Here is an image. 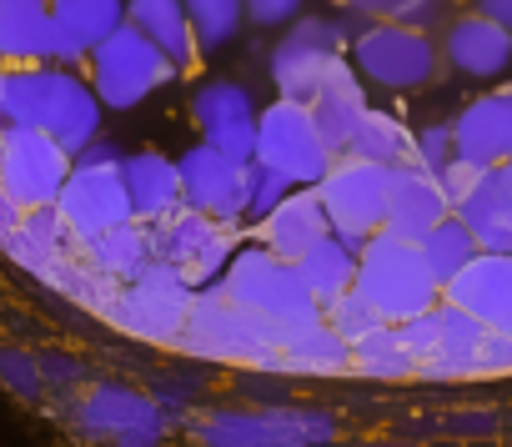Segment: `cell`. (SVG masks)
Instances as JSON below:
<instances>
[{"mask_svg": "<svg viewBox=\"0 0 512 447\" xmlns=\"http://www.w3.org/2000/svg\"><path fill=\"white\" fill-rule=\"evenodd\" d=\"M417 252H422V262L432 267V277L447 287V282H452V277H457V272H462L477 252H482V247L472 242V232L462 227L457 216H442L437 227H432V232L417 242Z\"/></svg>", "mask_w": 512, "mask_h": 447, "instance_id": "35", "label": "cell"}, {"mask_svg": "<svg viewBox=\"0 0 512 447\" xmlns=\"http://www.w3.org/2000/svg\"><path fill=\"white\" fill-rule=\"evenodd\" d=\"M452 216L472 232L482 252H512V161L477 171V181L452 206Z\"/></svg>", "mask_w": 512, "mask_h": 447, "instance_id": "21", "label": "cell"}, {"mask_svg": "<svg viewBox=\"0 0 512 447\" xmlns=\"http://www.w3.org/2000/svg\"><path fill=\"white\" fill-rule=\"evenodd\" d=\"M126 21L166 56V66L176 76L196 71L201 51H196V36H191V21H186L181 0H126Z\"/></svg>", "mask_w": 512, "mask_h": 447, "instance_id": "27", "label": "cell"}, {"mask_svg": "<svg viewBox=\"0 0 512 447\" xmlns=\"http://www.w3.org/2000/svg\"><path fill=\"white\" fill-rule=\"evenodd\" d=\"M256 161L282 171L292 186H317L332 171V146L322 141L312 106L277 96L262 116H256Z\"/></svg>", "mask_w": 512, "mask_h": 447, "instance_id": "13", "label": "cell"}, {"mask_svg": "<svg viewBox=\"0 0 512 447\" xmlns=\"http://www.w3.org/2000/svg\"><path fill=\"white\" fill-rule=\"evenodd\" d=\"M66 176H71V156L46 131L6 126V141H0V191H6L21 211L56 206Z\"/></svg>", "mask_w": 512, "mask_h": 447, "instance_id": "15", "label": "cell"}, {"mask_svg": "<svg viewBox=\"0 0 512 447\" xmlns=\"http://www.w3.org/2000/svg\"><path fill=\"white\" fill-rule=\"evenodd\" d=\"M16 227H21V206H16V201H11L6 191H0V242H6V237H11Z\"/></svg>", "mask_w": 512, "mask_h": 447, "instance_id": "46", "label": "cell"}, {"mask_svg": "<svg viewBox=\"0 0 512 447\" xmlns=\"http://www.w3.org/2000/svg\"><path fill=\"white\" fill-rule=\"evenodd\" d=\"M332 232V221H327V211H322V196H317V186H292L287 191V201L256 227V242H262L267 252H277V257H287V262H297L312 242H322Z\"/></svg>", "mask_w": 512, "mask_h": 447, "instance_id": "24", "label": "cell"}, {"mask_svg": "<svg viewBox=\"0 0 512 447\" xmlns=\"http://www.w3.org/2000/svg\"><path fill=\"white\" fill-rule=\"evenodd\" d=\"M56 211H61L66 232L76 242H91V237L121 227V221H136L126 181H121V151L111 141H91L71 161V176H66V186L56 196Z\"/></svg>", "mask_w": 512, "mask_h": 447, "instance_id": "9", "label": "cell"}, {"mask_svg": "<svg viewBox=\"0 0 512 447\" xmlns=\"http://www.w3.org/2000/svg\"><path fill=\"white\" fill-rule=\"evenodd\" d=\"M176 352L191 362H231L251 372H282V327L246 312L221 282L196 287L186 327L176 337Z\"/></svg>", "mask_w": 512, "mask_h": 447, "instance_id": "3", "label": "cell"}, {"mask_svg": "<svg viewBox=\"0 0 512 447\" xmlns=\"http://www.w3.org/2000/svg\"><path fill=\"white\" fill-rule=\"evenodd\" d=\"M477 11H482L487 21H497V26L512 36V0H477Z\"/></svg>", "mask_w": 512, "mask_h": 447, "instance_id": "45", "label": "cell"}, {"mask_svg": "<svg viewBox=\"0 0 512 447\" xmlns=\"http://www.w3.org/2000/svg\"><path fill=\"white\" fill-rule=\"evenodd\" d=\"M437 46H442V66H452L457 76H472V81H497L512 66V36L497 21H487L482 11L452 16L442 26Z\"/></svg>", "mask_w": 512, "mask_h": 447, "instance_id": "20", "label": "cell"}, {"mask_svg": "<svg viewBox=\"0 0 512 447\" xmlns=\"http://www.w3.org/2000/svg\"><path fill=\"white\" fill-rule=\"evenodd\" d=\"M0 86H6V61H0Z\"/></svg>", "mask_w": 512, "mask_h": 447, "instance_id": "48", "label": "cell"}, {"mask_svg": "<svg viewBox=\"0 0 512 447\" xmlns=\"http://www.w3.org/2000/svg\"><path fill=\"white\" fill-rule=\"evenodd\" d=\"M442 432H452V437H492V432H497V412H487V407L447 412V417H442Z\"/></svg>", "mask_w": 512, "mask_h": 447, "instance_id": "41", "label": "cell"}, {"mask_svg": "<svg viewBox=\"0 0 512 447\" xmlns=\"http://www.w3.org/2000/svg\"><path fill=\"white\" fill-rule=\"evenodd\" d=\"M347 61L357 66L362 86L382 91H422L442 76V46L432 31L402 26V21H367L347 41Z\"/></svg>", "mask_w": 512, "mask_h": 447, "instance_id": "8", "label": "cell"}, {"mask_svg": "<svg viewBox=\"0 0 512 447\" xmlns=\"http://www.w3.org/2000/svg\"><path fill=\"white\" fill-rule=\"evenodd\" d=\"M201 447H332L342 437V417L322 402H216L186 417Z\"/></svg>", "mask_w": 512, "mask_h": 447, "instance_id": "4", "label": "cell"}, {"mask_svg": "<svg viewBox=\"0 0 512 447\" xmlns=\"http://www.w3.org/2000/svg\"><path fill=\"white\" fill-rule=\"evenodd\" d=\"M0 387L21 402H46V377H41V357L21 342H0Z\"/></svg>", "mask_w": 512, "mask_h": 447, "instance_id": "36", "label": "cell"}, {"mask_svg": "<svg viewBox=\"0 0 512 447\" xmlns=\"http://www.w3.org/2000/svg\"><path fill=\"white\" fill-rule=\"evenodd\" d=\"M126 21V0H51V66H86V56Z\"/></svg>", "mask_w": 512, "mask_h": 447, "instance_id": "22", "label": "cell"}, {"mask_svg": "<svg viewBox=\"0 0 512 447\" xmlns=\"http://www.w3.org/2000/svg\"><path fill=\"white\" fill-rule=\"evenodd\" d=\"M51 0H0V61L6 66H51Z\"/></svg>", "mask_w": 512, "mask_h": 447, "instance_id": "28", "label": "cell"}, {"mask_svg": "<svg viewBox=\"0 0 512 447\" xmlns=\"http://www.w3.org/2000/svg\"><path fill=\"white\" fill-rule=\"evenodd\" d=\"M181 6H186V21H191V36H196L201 56L226 51L241 36V26H246L241 0H181Z\"/></svg>", "mask_w": 512, "mask_h": 447, "instance_id": "34", "label": "cell"}, {"mask_svg": "<svg viewBox=\"0 0 512 447\" xmlns=\"http://www.w3.org/2000/svg\"><path fill=\"white\" fill-rule=\"evenodd\" d=\"M81 257H86L101 277L126 282V277H136V272L151 262V232H146V221H121V227H111V232L81 242Z\"/></svg>", "mask_w": 512, "mask_h": 447, "instance_id": "31", "label": "cell"}, {"mask_svg": "<svg viewBox=\"0 0 512 447\" xmlns=\"http://www.w3.org/2000/svg\"><path fill=\"white\" fill-rule=\"evenodd\" d=\"M287 191H292V181L282 176V171H272V166H262V161H251L246 166V201H241V227L246 221H256V227H262V221L287 201Z\"/></svg>", "mask_w": 512, "mask_h": 447, "instance_id": "37", "label": "cell"}, {"mask_svg": "<svg viewBox=\"0 0 512 447\" xmlns=\"http://www.w3.org/2000/svg\"><path fill=\"white\" fill-rule=\"evenodd\" d=\"M352 292L382 317V322H412L427 307L442 302V282L422 262L417 242H402L392 232H372L357 252V282Z\"/></svg>", "mask_w": 512, "mask_h": 447, "instance_id": "5", "label": "cell"}, {"mask_svg": "<svg viewBox=\"0 0 512 447\" xmlns=\"http://www.w3.org/2000/svg\"><path fill=\"white\" fill-rule=\"evenodd\" d=\"M0 141H6V126H0Z\"/></svg>", "mask_w": 512, "mask_h": 447, "instance_id": "49", "label": "cell"}, {"mask_svg": "<svg viewBox=\"0 0 512 447\" xmlns=\"http://www.w3.org/2000/svg\"><path fill=\"white\" fill-rule=\"evenodd\" d=\"M307 106H312V121H317L322 141L332 146V156H347V146H352V136H357V126H362V116H367L372 101H367V91H362L357 66L342 56L337 71L327 76V86H322Z\"/></svg>", "mask_w": 512, "mask_h": 447, "instance_id": "25", "label": "cell"}, {"mask_svg": "<svg viewBox=\"0 0 512 447\" xmlns=\"http://www.w3.org/2000/svg\"><path fill=\"white\" fill-rule=\"evenodd\" d=\"M191 297H196V287H191L176 267H166V262L151 257L136 277H126V282L111 292L101 322H111L116 332H126V337H136V342L176 347V337H181V327H186V312H191Z\"/></svg>", "mask_w": 512, "mask_h": 447, "instance_id": "7", "label": "cell"}, {"mask_svg": "<svg viewBox=\"0 0 512 447\" xmlns=\"http://www.w3.org/2000/svg\"><path fill=\"white\" fill-rule=\"evenodd\" d=\"M442 302L462 307L492 332H507L512 327V252H477L442 287Z\"/></svg>", "mask_w": 512, "mask_h": 447, "instance_id": "18", "label": "cell"}, {"mask_svg": "<svg viewBox=\"0 0 512 447\" xmlns=\"http://www.w3.org/2000/svg\"><path fill=\"white\" fill-rule=\"evenodd\" d=\"M146 232H151V257L176 267L191 287L216 282L241 247V227H226V221H216L196 206H176L171 216L151 221Z\"/></svg>", "mask_w": 512, "mask_h": 447, "instance_id": "12", "label": "cell"}, {"mask_svg": "<svg viewBox=\"0 0 512 447\" xmlns=\"http://www.w3.org/2000/svg\"><path fill=\"white\" fill-rule=\"evenodd\" d=\"M442 216H452V201H447L442 181L432 171H422V166H397L382 232H392L402 242H422Z\"/></svg>", "mask_w": 512, "mask_h": 447, "instance_id": "23", "label": "cell"}, {"mask_svg": "<svg viewBox=\"0 0 512 447\" xmlns=\"http://www.w3.org/2000/svg\"><path fill=\"white\" fill-rule=\"evenodd\" d=\"M357 31H362V21L347 16V11L342 16H312V11L297 16L267 56V76H272L277 96L307 106L327 86V76L337 71V61L347 56V41Z\"/></svg>", "mask_w": 512, "mask_h": 447, "instance_id": "6", "label": "cell"}, {"mask_svg": "<svg viewBox=\"0 0 512 447\" xmlns=\"http://www.w3.org/2000/svg\"><path fill=\"white\" fill-rule=\"evenodd\" d=\"M221 287H226L246 312L267 317V322H277V327H297V322L322 317V307H317V297L307 292L297 262L267 252L262 242H256V247H236V257H231L226 272H221Z\"/></svg>", "mask_w": 512, "mask_h": 447, "instance_id": "10", "label": "cell"}, {"mask_svg": "<svg viewBox=\"0 0 512 447\" xmlns=\"http://www.w3.org/2000/svg\"><path fill=\"white\" fill-rule=\"evenodd\" d=\"M357 447H417V442H357Z\"/></svg>", "mask_w": 512, "mask_h": 447, "instance_id": "47", "label": "cell"}, {"mask_svg": "<svg viewBox=\"0 0 512 447\" xmlns=\"http://www.w3.org/2000/svg\"><path fill=\"white\" fill-rule=\"evenodd\" d=\"M101 96L81 76V66H6L0 86V126H36L71 161L101 141Z\"/></svg>", "mask_w": 512, "mask_h": 447, "instance_id": "1", "label": "cell"}, {"mask_svg": "<svg viewBox=\"0 0 512 447\" xmlns=\"http://www.w3.org/2000/svg\"><path fill=\"white\" fill-rule=\"evenodd\" d=\"M507 372H512V337H507V332H487L477 377H507Z\"/></svg>", "mask_w": 512, "mask_h": 447, "instance_id": "42", "label": "cell"}, {"mask_svg": "<svg viewBox=\"0 0 512 447\" xmlns=\"http://www.w3.org/2000/svg\"><path fill=\"white\" fill-rule=\"evenodd\" d=\"M256 116L262 111H256V101L241 81L216 76L191 91V121L201 126V141H211L221 156H231L241 166L256 161Z\"/></svg>", "mask_w": 512, "mask_h": 447, "instance_id": "16", "label": "cell"}, {"mask_svg": "<svg viewBox=\"0 0 512 447\" xmlns=\"http://www.w3.org/2000/svg\"><path fill=\"white\" fill-rule=\"evenodd\" d=\"M352 372L377 377V382L417 377V357H412V347L402 342V327H397V322H382L377 332L357 337V342H352Z\"/></svg>", "mask_w": 512, "mask_h": 447, "instance_id": "33", "label": "cell"}, {"mask_svg": "<svg viewBox=\"0 0 512 447\" xmlns=\"http://www.w3.org/2000/svg\"><path fill=\"white\" fill-rule=\"evenodd\" d=\"M347 156L357 161H377V166H417L412 161V131L397 111H382V106H367Z\"/></svg>", "mask_w": 512, "mask_h": 447, "instance_id": "32", "label": "cell"}, {"mask_svg": "<svg viewBox=\"0 0 512 447\" xmlns=\"http://www.w3.org/2000/svg\"><path fill=\"white\" fill-rule=\"evenodd\" d=\"M241 11L256 31H287L297 16H307V0H241Z\"/></svg>", "mask_w": 512, "mask_h": 447, "instance_id": "40", "label": "cell"}, {"mask_svg": "<svg viewBox=\"0 0 512 447\" xmlns=\"http://www.w3.org/2000/svg\"><path fill=\"white\" fill-rule=\"evenodd\" d=\"M86 81L96 86L101 106H111V111H136L146 96H156L161 86H171L176 71L166 66V56H161L131 21H121V26L86 56Z\"/></svg>", "mask_w": 512, "mask_h": 447, "instance_id": "11", "label": "cell"}, {"mask_svg": "<svg viewBox=\"0 0 512 447\" xmlns=\"http://www.w3.org/2000/svg\"><path fill=\"white\" fill-rule=\"evenodd\" d=\"M412 161L422 166V171H442L447 161H457V151H452V121H427V126H417L412 131Z\"/></svg>", "mask_w": 512, "mask_h": 447, "instance_id": "39", "label": "cell"}, {"mask_svg": "<svg viewBox=\"0 0 512 447\" xmlns=\"http://www.w3.org/2000/svg\"><path fill=\"white\" fill-rule=\"evenodd\" d=\"M402 26H417V31H442V21H447V0H412V6L397 16Z\"/></svg>", "mask_w": 512, "mask_h": 447, "instance_id": "44", "label": "cell"}, {"mask_svg": "<svg viewBox=\"0 0 512 447\" xmlns=\"http://www.w3.org/2000/svg\"><path fill=\"white\" fill-rule=\"evenodd\" d=\"M507 337H512V327H507Z\"/></svg>", "mask_w": 512, "mask_h": 447, "instance_id": "51", "label": "cell"}, {"mask_svg": "<svg viewBox=\"0 0 512 447\" xmlns=\"http://www.w3.org/2000/svg\"><path fill=\"white\" fill-rule=\"evenodd\" d=\"M121 181H126V196H131V216L146 221V227H151V221H161V216H171L176 206H186L181 201V171L161 151H131V156H121Z\"/></svg>", "mask_w": 512, "mask_h": 447, "instance_id": "26", "label": "cell"}, {"mask_svg": "<svg viewBox=\"0 0 512 447\" xmlns=\"http://www.w3.org/2000/svg\"><path fill=\"white\" fill-rule=\"evenodd\" d=\"M322 322H327L342 342H357V337H367V332H377V327H382V317H377L357 292H342L337 302H327V307H322Z\"/></svg>", "mask_w": 512, "mask_h": 447, "instance_id": "38", "label": "cell"}, {"mask_svg": "<svg viewBox=\"0 0 512 447\" xmlns=\"http://www.w3.org/2000/svg\"><path fill=\"white\" fill-rule=\"evenodd\" d=\"M357 252H362V242L327 232L322 242H312V247L297 257V272H302L307 292L317 297V307H327V302H337L342 292H352V282H357Z\"/></svg>", "mask_w": 512, "mask_h": 447, "instance_id": "30", "label": "cell"}, {"mask_svg": "<svg viewBox=\"0 0 512 447\" xmlns=\"http://www.w3.org/2000/svg\"><path fill=\"white\" fill-rule=\"evenodd\" d=\"M56 412L86 447H171L176 427V412L156 392L121 377H91L81 392L61 397Z\"/></svg>", "mask_w": 512, "mask_h": 447, "instance_id": "2", "label": "cell"}, {"mask_svg": "<svg viewBox=\"0 0 512 447\" xmlns=\"http://www.w3.org/2000/svg\"><path fill=\"white\" fill-rule=\"evenodd\" d=\"M392 176H397V166H377V161H357V156L332 161V171L317 181V196H322V211L337 237L367 242L372 232H382Z\"/></svg>", "mask_w": 512, "mask_h": 447, "instance_id": "14", "label": "cell"}, {"mask_svg": "<svg viewBox=\"0 0 512 447\" xmlns=\"http://www.w3.org/2000/svg\"><path fill=\"white\" fill-rule=\"evenodd\" d=\"M452 151H457V161H467L477 171L512 161V96H507V86L467 101L452 116Z\"/></svg>", "mask_w": 512, "mask_h": 447, "instance_id": "19", "label": "cell"}, {"mask_svg": "<svg viewBox=\"0 0 512 447\" xmlns=\"http://www.w3.org/2000/svg\"><path fill=\"white\" fill-rule=\"evenodd\" d=\"M251 166V161H246ZM246 166L221 156L211 141H196L176 156L181 171V201L226 221V227H241V201H246Z\"/></svg>", "mask_w": 512, "mask_h": 447, "instance_id": "17", "label": "cell"}, {"mask_svg": "<svg viewBox=\"0 0 512 447\" xmlns=\"http://www.w3.org/2000/svg\"><path fill=\"white\" fill-rule=\"evenodd\" d=\"M282 372H317V377H347L352 372V342H342L322 317L282 327Z\"/></svg>", "mask_w": 512, "mask_h": 447, "instance_id": "29", "label": "cell"}, {"mask_svg": "<svg viewBox=\"0 0 512 447\" xmlns=\"http://www.w3.org/2000/svg\"><path fill=\"white\" fill-rule=\"evenodd\" d=\"M507 96H512V86H507Z\"/></svg>", "mask_w": 512, "mask_h": 447, "instance_id": "50", "label": "cell"}, {"mask_svg": "<svg viewBox=\"0 0 512 447\" xmlns=\"http://www.w3.org/2000/svg\"><path fill=\"white\" fill-rule=\"evenodd\" d=\"M407 6H412V0H342V11L357 16L362 26H367V21H397Z\"/></svg>", "mask_w": 512, "mask_h": 447, "instance_id": "43", "label": "cell"}]
</instances>
